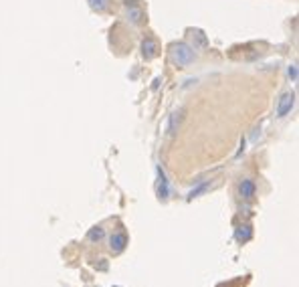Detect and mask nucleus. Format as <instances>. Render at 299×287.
I'll return each mask as SVG.
<instances>
[{"label":"nucleus","instance_id":"nucleus-1","mask_svg":"<svg viewBox=\"0 0 299 287\" xmlns=\"http://www.w3.org/2000/svg\"><path fill=\"white\" fill-rule=\"evenodd\" d=\"M170 55H172L174 63H178V65H190V63L194 61L192 49H190L188 45H184V43L172 45V47H170Z\"/></svg>","mask_w":299,"mask_h":287},{"label":"nucleus","instance_id":"nucleus-2","mask_svg":"<svg viewBox=\"0 0 299 287\" xmlns=\"http://www.w3.org/2000/svg\"><path fill=\"white\" fill-rule=\"evenodd\" d=\"M293 103H295V97H293V93H285V95L279 99V105H277V116H279V118L287 116V114L291 112Z\"/></svg>","mask_w":299,"mask_h":287},{"label":"nucleus","instance_id":"nucleus-3","mask_svg":"<svg viewBox=\"0 0 299 287\" xmlns=\"http://www.w3.org/2000/svg\"><path fill=\"white\" fill-rule=\"evenodd\" d=\"M126 245H128V237L124 233H118L111 237V251L114 253H122L126 249Z\"/></svg>","mask_w":299,"mask_h":287},{"label":"nucleus","instance_id":"nucleus-4","mask_svg":"<svg viewBox=\"0 0 299 287\" xmlns=\"http://www.w3.org/2000/svg\"><path fill=\"white\" fill-rule=\"evenodd\" d=\"M142 51H144V57H146V59H154V57L158 55V43H156L154 39H146V41L142 43Z\"/></svg>","mask_w":299,"mask_h":287},{"label":"nucleus","instance_id":"nucleus-5","mask_svg":"<svg viewBox=\"0 0 299 287\" xmlns=\"http://www.w3.org/2000/svg\"><path fill=\"white\" fill-rule=\"evenodd\" d=\"M239 192H241V196H243V198L251 200V198L255 196V184H253V180H243V182H241Z\"/></svg>","mask_w":299,"mask_h":287},{"label":"nucleus","instance_id":"nucleus-6","mask_svg":"<svg viewBox=\"0 0 299 287\" xmlns=\"http://www.w3.org/2000/svg\"><path fill=\"white\" fill-rule=\"evenodd\" d=\"M128 16H130V20L132 22H136V24H140L142 20H144V12H142V8L136 4V6H128Z\"/></svg>","mask_w":299,"mask_h":287},{"label":"nucleus","instance_id":"nucleus-7","mask_svg":"<svg viewBox=\"0 0 299 287\" xmlns=\"http://www.w3.org/2000/svg\"><path fill=\"white\" fill-rule=\"evenodd\" d=\"M237 239L239 241H249L251 239V227L249 225H239L237 227Z\"/></svg>","mask_w":299,"mask_h":287},{"label":"nucleus","instance_id":"nucleus-8","mask_svg":"<svg viewBox=\"0 0 299 287\" xmlns=\"http://www.w3.org/2000/svg\"><path fill=\"white\" fill-rule=\"evenodd\" d=\"M158 192H160V198H168V180H166L164 172H160V184H158Z\"/></svg>","mask_w":299,"mask_h":287},{"label":"nucleus","instance_id":"nucleus-9","mask_svg":"<svg viewBox=\"0 0 299 287\" xmlns=\"http://www.w3.org/2000/svg\"><path fill=\"white\" fill-rule=\"evenodd\" d=\"M180 120H182V112H176V114H172V120H170V128H168V134L172 136L174 132H176V126L180 124Z\"/></svg>","mask_w":299,"mask_h":287},{"label":"nucleus","instance_id":"nucleus-10","mask_svg":"<svg viewBox=\"0 0 299 287\" xmlns=\"http://www.w3.org/2000/svg\"><path fill=\"white\" fill-rule=\"evenodd\" d=\"M89 4L93 10H99V12H103L107 8V0H89Z\"/></svg>","mask_w":299,"mask_h":287},{"label":"nucleus","instance_id":"nucleus-11","mask_svg":"<svg viewBox=\"0 0 299 287\" xmlns=\"http://www.w3.org/2000/svg\"><path fill=\"white\" fill-rule=\"evenodd\" d=\"M101 237H103V229H101V227H95V229L89 233V239H91V241H95V239L99 241Z\"/></svg>","mask_w":299,"mask_h":287},{"label":"nucleus","instance_id":"nucleus-12","mask_svg":"<svg viewBox=\"0 0 299 287\" xmlns=\"http://www.w3.org/2000/svg\"><path fill=\"white\" fill-rule=\"evenodd\" d=\"M289 75H291V77H297V71H295V67H291V69H289Z\"/></svg>","mask_w":299,"mask_h":287}]
</instances>
